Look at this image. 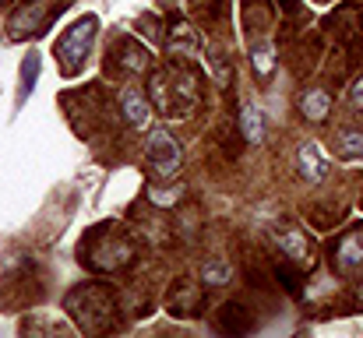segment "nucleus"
I'll list each match as a JSON object with an SVG mask.
<instances>
[{"mask_svg": "<svg viewBox=\"0 0 363 338\" xmlns=\"http://www.w3.org/2000/svg\"><path fill=\"white\" fill-rule=\"evenodd\" d=\"M201 85H205V74L191 60H180V57L148 71V99H152L155 113L166 116V120L191 116L198 110Z\"/></svg>", "mask_w": 363, "mask_h": 338, "instance_id": "1", "label": "nucleus"}, {"mask_svg": "<svg viewBox=\"0 0 363 338\" xmlns=\"http://www.w3.org/2000/svg\"><path fill=\"white\" fill-rule=\"evenodd\" d=\"M78 261H82V268H89L96 275H117L138 261V247L121 222H99L82 236Z\"/></svg>", "mask_w": 363, "mask_h": 338, "instance_id": "2", "label": "nucleus"}, {"mask_svg": "<svg viewBox=\"0 0 363 338\" xmlns=\"http://www.w3.org/2000/svg\"><path fill=\"white\" fill-rule=\"evenodd\" d=\"M64 310L82 335H106L117 325V293L106 282H82L67 289Z\"/></svg>", "mask_w": 363, "mask_h": 338, "instance_id": "3", "label": "nucleus"}, {"mask_svg": "<svg viewBox=\"0 0 363 338\" xmlns=\"http://www.w3.org/2000/svg\"><path fill=\"white\" fill-rule=\"evenodd\" d=\"M96 32H99V18L96 14H85L78 18L71 28H64V35L57 39L53 53H57V67L64 78H78L89 64V53H92V43H96Z\"/></svg>", "mask_w": 363, "mask_h": 338, "instance_id": "4", "label": "nucleus"}, {"mask_svg": "<svg viewBox=\"0 0 363 338\" xmlns=\"http://www.w3.org/2000/svg\"><path fill=\"white\" fill-rule=\"evenodd\" d=\"M145 169H148L152 180H177V176H180V169H184V148H180V141H177L166 127L148 130Z\"/></svg>", "mask_w": 363, "mask_h": 338, "instance_id": "5", "label": "nucleus"}, {"mask_svg": "<svg viewBox=\"0 0 363 338\" xmlns=\"http://www.w3.org/2000/svg\"><path fill=\"white\" fill-rule=\"evenodd\" d=\"M166 46H169L173 57H180V60H194V57L205 50V39H201V32H198L187 18L173 14V18H166Z\"/></svg>", "mask_w": 363, "mask_h": 338, "instance_id": "6", "label": "nucleus"}, {"mask_svg": "<svg viewBox=\"0 0 363 338\" xmlns=\"http://www.w3.org/2000/svg\"><path fill=\"white\" fill-rule=\"evenodd\" d=\"M332 268H335V275H357V271H363V225L350 229L346 236L335 240Z\"/></svg>", "mask_w": 363, "mask_h": 338, "instance_id": "7", "label": "nucleus"}, {"mask_svg": "<svg viewBox=\"0 0 363 338\" xmlns=\"http://www.w3.org/2000/svg\"><path fill=\"white\" fill-rule=\"evenodd\" d=\"M166 307H169L173 317H198V314L205 310V286H201V282H191V278L173 282Z\"/></svg>", "mask_w": 363, "mask_h": 338, "instance_id": "8", "label": "nucleus"}, {"mask_svg": "<svg viewBox=\"0 0 363 338\" xmlns=\"http://www.w3.org/2000/svg\"><path fill=\"white\" fill-rule=\"evenodd\" d=\"M50 21V0H32L25 7H18L11 14V25H7V35L11 39H28L35 32H43V25Z\"/></svg>", "mask_w": 363, "mask_h": 338, "instance_id": "9", "label": "nucleus"}, {"mask_svg": "<svg viewBox=\"0 0 363 338\" xmlns=\"http://www.w3.org/2000/svg\"><path fill=\"white\" fill-rule=\"evenodd\" d=\"M113 60L127 74H148L152 71V50L145 43H138L134 35H121L113 43Z\"/></svg>", "mask_w": 363, "mask_h": 338, "instance_id": "10", "label": "nucleus"}, {"mask_svg": "<svg viewBox=\"0 0 363 338\" xmlns=\"http://www.w3.org/2000/svg\"><path fill=\"white\" fill-rule=\"evenodd\" d=\"M121 113H123V120H127V127L145 130V127L152 123V116H155V106H152V99H148L141 89L127 85L121 92Z\"/></svg>", "mask_w": 363, "mask_h": 338, "instance_id": "11", "label": "nucleus"}, {"mask_svg": "<svg viewBox=\"0 0 363 338\" xmlns=\"http://www.w3.org/2000/svg\"><path fill=\"white\" fill-rule=\"evenodd\" d=\"M275 243L282 247V254L289 257V264H296L300 271L311 268V250H307V240H303L300 229H293V225L279 229V232H275Z\"/></svg>", "mask_w": 363, "mask_h": 338, "instance_id": "12", "label": "nucleus"}, {"mask_svg": "<svg viewBox=\"0 0 363 338\" xmlns=\"http://www.w3.org/2000/svg\"><path fill=\"white\" fill-rule=\"evenodd\" d=\"M216 328L226 332V335H247L254 328V317L243 303H223L219 314H216Z\"/></svg>", "mask_w": 363, "mask_h": 338, "instance_id": "13", "label": "nucleus"}, {"mask_svg": "<svg viewBox=\"0 0 363 338\" xmlns=\"http://www.w3.org/2000/svg\"><path fill=\"white\" fill-rule=\"evenodd\" d=\"M300 173L311 180V184H321V180H328V159H325V152L314 145V141H307V145H300Z\"/></svg>", "mask_w": 363, "mask_h": 338, "instance_id": "14", "label": "nucleus"}, {"mask_svg": "<svg viewBox=\"0 0 363 338\" xmlns=\"http://www.w3.org/2000/svg\"><path fill=\"white\" fill-rule=\"evenodd\" d=\"M300 113L311 120V123H325L328 120V113H332V92L328 89H307L303 96H300Z\"/></svg>", "mask_w": 363, "mask_h": 338, "instance_id": "15", "label": "nucleus"}, {"mask_svg": "<svg viewBox=\"0 0 363 338\" xmlns=\"http://www.w3.org/2000/svg\"><path fill=\"white\" fill-rule=\"evenodd\" d=\"M240 21L247 32L272 28V0H240Z\"/></svg>", "mask_w": 363, "mask_h": 338, "instance_id": "16", "label": "nucleus"}, {"mask_svg": "<svg viewBox=\"0 0 363 338\" xmlns=\"http://www.w3.org/2000/svg\"><path fill=\"white\" fill-rule=\"evenodd\" d=\"M180 198H184V184H177V180H152L145 191V201L155 208H173V205H180Z\"/></svg>", "mask_w": 363, "mask_h": 338, "instance_id": "17", "label": "nucleus"}, {"mask_svg": "<svg viewBox=\"0 0 363 338\" xmlns=\"http://www.w3.org/2000/svg\"><path fill=\"white\" fill-rule=\"evenodd\" d=\"M191 11H194V18H198L205 28H216V25L226 21L230 0H191Z\"/></svg>", "mask_w": 363, "mask_h": 338, "instance_id": "18", "label": "nucleus"}, {"mask_svg": "<svg viewBox=\"0 0 363 338\" xmlns=\"http://www.w3.org/2000/svg\"><path fill=\"white\" fill-rule=\"evenodd\" d=\"M250 67H254V74L257 78H272V71H275V50H272V43L268 39H254L250 43Z\"/></svg>", "mask_w": 363, "mask_h": 338, "instance_id": "19", "label": "nucleus"}, {"mask_svg": "<svg viewBox=\"0 0 363 338\" xmlns=\"http://www.w3.org/2000/svg\"><path fill=\"white\" fill-rule=\"evenodd\" d=\"M240 130L250 145H261L264 141V116H261L257 106H250V103L240 106Z\"/></svg>", "mask_w": 363, "mask_h": 338, "instance_id": "20", "label": "nucleus"}, {"mask_svg": "<svg viewBox=\"0 0 363 338\" xmlns=\"http://www.w3.org/2000/svg\"><path fill=\"white\" fill-rule=\"evenodd\" d=\"M233 282V268L223 264V261H205L201 264V286L205 289H223Z\"/></svg>", "mask_w": 363, "mask_h": 338, "instance_id": "21", "label": "nucleus"}, {"mask_svg": "<svg viewBox=\"0 0 363 338\" xmlns=\"http://www.w3.org/2000/svg\"><path fill=\"white\" fill-rule=\"evenodd\" d=\"M335 148H339V155H342V159H363V130L346 127V130L339 134Z\"/></svg>", "mask_w": 363, "mask_h": 338, "instance_id": "22", "label": "nucleus"}, {"mask_svg": "<svg viewBox=\"0 0 363 338\" xmlns=\"http://www.w3.org/2000/svg\"><path fill=\"white\" fill-rule=\"evenodd\" d=\"M166 21H159L155 14H141L138 18V32L152 43V46H159V43H166V28H162Z\"/></svg>", "mask_w": 363, "mask_h": 338, "instance_id": "23", "label": "nucleus"}, {"mask_svg": "<svg viewBox=\"0 0 363 338\" xmlns=\"http://www.w3.org/2000/svg\"><path fill=\"white\" fill-rule=\"evenodd\" d=\"M350 103H353L357 110H363V78L353 81V89H350Z\"/></svg>", "mask_w": 363, "mask_h": 338, "instance_id": "24", "label": "nucleus"}, {"mask_svg": "<svg viewBox=\"0 0 363 338\" xmlns=\"http://www.w3.org/2000/svg\"><path fill=\"white\" fill-rule=\"evenodd\" d=\"M32 71H39V60H35V57H28V60H25V71H21V74H25V85H21V96H28V78H32Z\"/></svg>", "mask_w": 363, "mask_h": 338, "instance_id": "25", "label": "nucleus"}, {"mask_svg": "<svg viewBox=\"0 0 363 338\" xmlns=\"http://www.w3.org/2000/svg\"><path fill=\"white\" fill-rule=\"evenodd\" d=\"M279 4H282L286 11H289V7H296V0H279Z\"/></svg>", "mask_w": 363, "mask_h": 338, "instance_id": "26", "label": "nucleus"}, {"mask_svg": "<svg viewBox=\"0 0 363 338\" xmlns=\"http://www.w3.org/2000/svg\"><path fill=\"white\" fill-rule=\"evenodd\" d=\"M357 303L363 307V282H360V289H357Z\"/></svg>", "mask_w": 363, "mask_h": 338, "instance_id": "27", "label": "nucleus"}, {"mask_svg": "<svg viewBox=\"0 0 363 338\" xmlns=\"http://www.w3.org/2000/svg\"><path fill=\"white\" fill-rule=\"evenodd\" d=\"M318 4H328V0H318Z\"/></svg>", "mask_w": 363, "mask_h": 338, "instance_id": "28", "label": "nucleus"}, {"mask_svg": "<svg viewBox=\"0 0 363 338\" xmlns=\"http://www.w3.org/2000/svg\"><path fill=\"white\" fill-rule=\"evenodd\" d=\"M0 4H4V0H0Z\"/></svg>", "mask_w": 363, "mask_h": 338, "instance_id": "29", "label": "nucleus"}]
</instances>
